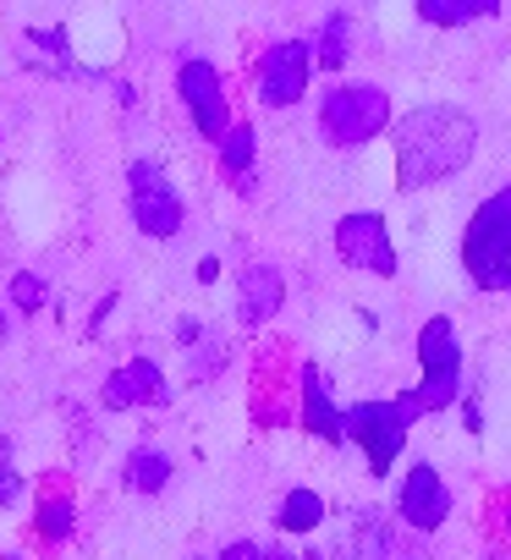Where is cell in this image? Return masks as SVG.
<instances>
[{
	"label": "cell",
	"mask_w": 511,
	"mask_h": 560,
	"mask_svg": "<svg viewBox=\"0 0 511 560\" xmlns=\"http://www.w3.org/2000/svg\"><path fill=\"white\" fill-rule=\"evenodd\" d=\"M500 7L495 0H418V18L434 23V28H462L473 18H495Z\"/></svg>",
	"instance_id": "cell-14"
},
{
	"label": "cell",
	"mask_w": 511,
	"mask_h": 560,
	"mask_svg": "<svg viewBox=\"0 0 511 560\" xmlns=\"http://www.w3.org/2000/svg\"><path fill=\"white\" fill-rule=\"evenodd\" d=\"M462 264L473 275V287L506 292V280H511V187H500L495 198H484L473 209L467 236H462Z\"/></svg>",
	"instance_id": "cell-2"
},
{
	"label": "cell",
	"mask_w": 511,
	"mask_h": 560,
	"mask_svg": "<svg viewBox=\"0 0 511 560\" xmlns=\"http://www.w3.org/2000/svg\"><path fill=\"white\" fill-rule=\"evenodd\" d=\"M478 149V127L467 110L456 105H423L413 116H402L396 127V187L418 192L429 182L456 176Z\"/></svg>",
	"instance_id": "cell-1"
},
{
	"label": "cell",
	"mask_w": 511,
	"mask_h": 560,
	"mask_svg": "<svg viewBox=\"0 0 511 560\" xmlns=\"http://www.w3.org/2000/svg\"><path fill=\"white\" fill-rule=\"evenodd\" d=\"M413 418H423V412H418L413 390H402V396H391V401H358V407H347V412H341V429H347V440L363 445L369 472L385 478V472L396 467L402 445H407Z\"/></svg>",
	"instance_id": "cell-3"
},
{
	"label": "cell",
	"mask_w": 511,
	"mask_h": 560,
	"mask_svg": "<svg viewBox=\"0 0 511 560\" xmlns=\"http://www.w3.org/2000/svg\"><path fill=\"white\" fill-rule=\"evenodd\" d=\"M259 560H298V555H292V549H281V544H276V549H259Z\"/></svg>",
	"instance_id": "cell-25"
},
{
	"label": "cell",
	"mask_w": 511,
	"mask_h": 560,
	"mask_svg": "<svg viewBox=\"0 0 511 560\" xmlns=\"http://www.w3.org/2000/svg\"><path fill=\"white\" fill-rule=\"evenodd\" d=\"M176 94H182V105H187L193 127H198L209 143H220V138L231 132L225 89H220V72H214L209 61H182V72H176Z\"/></svg>",
	"instance_id": "cell-8"
},
{
	"label": "cell",
	"mask_w": 511,
	"mask_h": 560,
	"mask_svg": "<svg viewBox=\"0 0 511 560\" xmlns=\"http://www.w3.org/2000/svg\"><path fill=\"white\" fill-rule=\"evenodd\" d=\"M61 45H67V34H61V28H50V34H28L23 56H28V61H39V67H67Z\"/></svg>",
	"instance_id": "cell-19"
},
{
	"label": "cell",
	"mask_w": 511,
	"mask_h": 560,
	"mask_svg": "<svg viewBox=\"0 0 511 560\" xmlns=\"http://www.w3.org/2000/svg\"><path fill=\"white\" fill-rule=\"evenodd\" d=\"M352 23L341 18V12H330L325 18V34H320V50H314V67H325V72H341V61L352 56Z\"/></svg>",
	"instance_id": "cell-18"
},
{
	"label": "cell",
	"mask_w": 511,
	"mask_h": 560,
	"mask_svg": "<svg viewBox=\"0 0 511 560\" xmlns=\"http://www.w3.org/2000/svg\"><path fill=\"white\" fill-rule=\"evenodd\" d=\"M309 72H314V45H309V39H281V45H270L265 61H259V100H265L270 110L298 105L303 89H309Z\"/></svg>",
	"instance_id": "cell-7"
},
{
	"label": "cell",
	"mask_w": 511,
	"mask_h": 560,
	"mask_svg": "<svg viewBox=\"0 0 511 560\" xmlns=\"http://www.w3.org/2000/svg\"><path fill=\"white\" fill-rule=\"evenodd\" d=\"M127 198H132V220H138L143 236H182V225H187L182 192L165 182L160 165L138 160V165L127 171Z\"/></svg>",
	"instance_id": "cell-6"
},
{
	"label": "cell",
	"mask_w": 511,
	"mask_h": 560,
	"mask_svg": "<svg viewBox=\"0 0 511 560\" xmlns=\"http://www.w3.org/2000/svg\"><path fill=\"white\" fill-rule=\"evenodd\" d=\"M39 527H45V538H67V527H72V505H45L39 511Z\"/></svg>",
	"instance_id": "cell-22"
},
{
	"label": "cell",
	"mask_w": 511,
	"mask_h": 560,
	"mask_svg": "<svg viewBox=\"0 0 511 560\" xmlns=\"http://www.w3.org/2000/svg\"><path fill=\"white\" fill-rule=\"evenodd\" d=\"M12 303H18L23 314L45 308V280H39V275H18V280H12Z\"/></svg>",
	"instance_id": "cell-21"
},
{
	"label": "cell",
	"mask_w": 511,
	"mask_h": 560,
	"mask_svg": "<svg viewBox=\"0 0 511 560\" xmlns=\"http://www.w3.org/2000/svg\"><path fill=\"white\" fill-rule=\"evenodd\" d=\"M325 522V500L314 489H292L281 500V533H314Z\"/></svg>",
	"instance_id": "cell-17"
},
{
	"label": "cell",
	"mask_w": 511,
	"mask_h": 560,
	"mask_svg": "<svg viewBox=\"0 0 511 560\" xmlns=\"http://www.w3.org/2000/svg\"><path fill=\"white\" fill-rule=\"evenodd\" d=\"M506 292H511V280H506Z\"/></svg>",
	"instance_id": "cell-27"
},
{
	"label": "cell",
	"mask_w": 511,
	"mask_h": 560,
	"mask_svg": "<svg viewBox=\"0 0 511 560\" xmlns=\"http://www.w3.org/2000/svg\"><path fill=\"white\" fill-rule=\"evenodd\" d=\"M127 483H132L138 494H160V489L171 483V456L154 451V445H138V451L127 456Z\"/></svg>",
	"instance_id": "cell-15"
},
{
	"label": "cell",
	"mask_w": 511,
	"mask_h": 560,
	"mask_svg": "<svg viewBox=\"0 0 511 560\" xmlns=\"http://www.w3.org/2000/svg\"><path fill=\"white\" fill-rule=\"evenodd\" d=\"M100 401H105L111 412H127V407H154V401H165V374H160L149 358H132L127 369H116V374L105 380Z\"/></svg>",
	"instance_id": "cell-12"
},
{
	"label": "cell",
	"mask_w": 511,
	"mask_h": 560,
	"mask_svg": "<svg viewBox=\"0 0 511 560\" xmlns=\"http://www.w3.org/2000/svg\"><path fill=\"white\" fill-rule=\"evenodd\" d=\"M214 275H220V258H198V280H204V287H209Z\"/></svg>",
	"instance_id": "cell-24"
},
{
	"label": "cell",
	"mask_w": 511,
	"mask_h": 560,
	"mask_svg": "<svg viewBox=\"0 0 511 560\" xmlns=\"http://www.w3.org/2000/svg\"><path fill=\"white\" fill-rule=\"evenodd\" d=\"M220 560H259V544L236 538V544H225V549H220Z\"/></svg>",
	"instance_id": "cell-23"
},
{
	"label": "cell",
	"mask_w": 511,
	"mask_h": 560,
	"mask_svg": "<svg viewBox=\"0 0 511 560\" xmlns=\"http://www.w3.org/2000/svg\"><path fill=\"white\" fill-rule=\"evenodd\" d=\"M18 500H23V478H18V467H12L7 434H0V505H18Z\"/></svg>",
	"instance_id": "cell-20"
},
{
	"label": "cell",
	"mask_w": 511,
	"mask_h": 560,
	"mask_svg": "<svg viewBox=\"0 0 511 560\" xmlns=\"http://www.w3.org/2000/svg\"><path fill=\"white\" fill-rule=\"evenodd\" d=\"M253 154H259V138H253V127H231L225 138H220V165H225V176H236V187L247 192V171H253Z\"/></svg>",
	"instance_id": "cell-16"
},
{
	"label": "cell",
	"mask_w": 511,
	"mask_h": 560,
	"mask_svg": "<svg viewBox=\"0 0 511 560\" xmlns=\"http://www.w3.org/2000/svg\"><path fill=\"white\" fill-rule=\"evenodd\" d=\"M391 127V94L380 83H341L320 105V132L336 149H358Z\"/></svg>",
	"instance_id": "cell-4"
},
{
	"label": "cell",
	"mask_w": 511,
	"mask_h": 560,
	"mask_svg": "<svg viewBox=\"0 0 511 560\" xmlns=\"http://www.w3.org/2000/svg\"><path fill=\"white\" fill-rule=\"evenodd\" d=\"M303 429L320 434V440H330V445L347 440V429H341V407L330 401V385H325L320 369H303Z\"/></svg>",
	"instance_id": "cell-13"
},
{
	"label": "cell",
	"mask_w": 511,
	"mask_h": 560,
	"mask_svg": "<svg viewBox=\"0 0 511 560\" xmlns=\"http://www.w3.org/2000/svg\"><path fill=\"white\" fill-rule=\"evenodd\" d=\"M336 253L352 264V269H369V275H396V247L385 236V220L380 214H347L336 225Z\"/></svg>",
	"instance_id": "cell-9"
},
{
	"label": "cell",
	"mask_w": 511,
	"mask_h": 560,
	"mask_svg": "<svg viewBox=\"0 0 511 560\" xmlns=\"http://www.w3.org/2000/svg\"><path fill=\"white\" fill-rule=\"evenodd\" d=\"M281 303H287L281 269H276V264H242V275H236V314H242V325L276 319Z\"/></svg>",
	"instance_id": "cell-11"
},
{
	"label": "cell",
	"mask_w": 511,
	"mask_h": 560,
	"mask_svg": "<svg viewBox=\"0 0 511 560\" xmlns=\"http://www.w3.org/2000/svg\"><path fill=\"white\" fill-rule=\"evenodd\" d=\"M396 511H402V522H407V527H418V533L445 527V516H451V489H445V478H440L429 462H418V467L402 478Z\"/></svg>",
	"instance_id": "cell-10"
},
{
	"label": "cell",
	"mask_w": 511,
	"mask_h": 560,
	"mask_svg": "<svg viewBox=\"0 0 511 560\" xmlns=\"http://www.w3.org/2000/svg\"><path fill=\"white\" fill-rule=\"evenodd\" d=\"M418 363H423V380L413 390L418 412H440L462 396V341H456V325L451 319H429L418 330Z\"/></svg>",
	"instance_id": "cell-5"
},
{
	"label": "cell",
	"mask_w": 511,
	"mask_h": 560,
	"mask_svg": "<svg viewBox=\"0 0 511 560\" xmlns=\"http://www.w3.org/2000/svg\"><path fill=\"white\" fill-rule=\"evenodd\" d=\"M0 341H7V319H0Z\"/></svg>",
	"instance_id": "cell-26"
}]
</instances>
